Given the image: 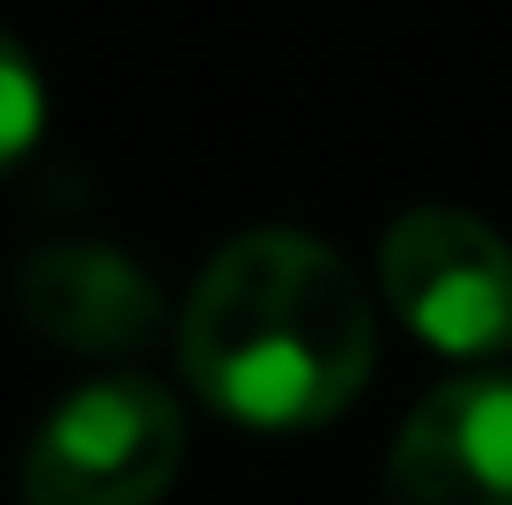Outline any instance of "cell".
Instances as JSON below:
<instances>
[{
    "label": "cell",
    "instance_id": "cell-4",
    "mask_svg": "<svg viewBox=\"0 0 512 505\" xmlns=\"http://www.w3.org/2000/svg\"><path fill=\"white\" fill-rule=\"evenodd\" d=\"M379 505H512V379H446L394 431Z\"/></svg>",
    "mask_w": 512,
    "mask_h": 505
},
{
    "label": "cell",
    "instance_id": "cell-3",
    "mask_svg": "<svg viewBox=\"0 0 512 505\" xmlns=\"http://www.w3.org/2000/svg\"><path fill=\"white\" fill-rule=\"evenodd\" d=\"M379 283L401 327L438 357L512 350V246L468 208H409L379 246Z\"/></svg>",
    "mask_w": 512,
    "mask_h": 505
},
{
    "label": "cell",
    "instance_id": "cell-1",
    "mask_svg": "<svg viewBox=\"0 0 512 505\" xmlns=\"http://www.w3.org/2000/svg\"><path fill=\"white\" fill-rule=\"evenodd\" d=\"M379 320L357 268L305 231H245L179 312V364L208 409L253 431H312L364 394Z\"/></svg>",
    "mask_w": 512,
    "mask_h": 505
},
{
    "label": "cell",
    "instance_id": "cell-6",
    "mask_svg": "<svg viewBox=\"0 0 512 505\" xmlns=\"http://www.w3.org/2000/svg\"><path fill=\"white\" fill-rule=\"evenodd\" d=\"M38 127H45V82H38V67H30V52L0 30V171L30 156Z\"/></svg>",
    "mask_w": 512,
    "mask_h": 505
},
{
    "label": "cell",
    "instance_id": "cell-2",
    "mask_svg": "<svg viewBox=\"0 0 512 505\" xmlns=\"http://www.w3.org/2000/svg\"><path fill=\"white\" fill-rule=\"evenodd\" d=\"M186 461V416L156 379H90L38 424L30 505H156Z\"/></svg>",
    "mask_w": 512,
    "mask_h": 505
},
{
    "label": "cell",
    "instance_id": "cell-5",
    "mask_svg": "<svg viewBox=\"0 0 512 505\" xmlns=\"http://www.w3.org/2000/svg\"><path fill=\"white\" fill-rule=\"evenodd\" d=\"M15 305H23V320L45 342H60L75 357H141L164 335L156 283L127 253L82 246V238H60V246L30 253L23 275H15Z\"/></svg>",
    "mask_w": 512,
    "mask_h": 505
}]
</instances>
